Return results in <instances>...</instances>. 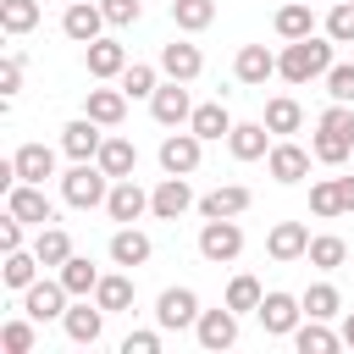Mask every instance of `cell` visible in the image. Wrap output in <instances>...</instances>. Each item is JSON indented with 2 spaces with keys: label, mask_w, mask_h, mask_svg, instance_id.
Wrapping results in <instances>:
<instances>
[{
  "label": "cell",
  "mask_w": 354,
  "mask_h": 354,
  "mask_svg": "<svg viewBox=\"0 0 354 354\" xmlns=\"http://www.w3.org/2000/svg\"><path fill=\"white\" fill-rule=\"evenodd\" d=\"M332 72V39H288V50L277 55V77L288 83H310V77H326Z\"/></svg>",
  "instance_id": "6da1fadb"
},
{
  "label": "cell",
  "mask_w": 354,
  "mask_h": 354,
  "mask_svg": "<svg viewBox=\"0 0 354 354\" xmlns=\"http://www.w3.org/2000/svg\"><path fill=\"white\" fill-rule=\"evenodd\" d=\"M105 194H111V177H105L100 160H77V166L61 177V199H66L72 210H94V205H105Z\"/></svg>",
  "instance_id": "7a4b0ae2"
},
{
  "label": "cell",
  "mask_w": 354,
  "mask_h": 354,
  "mask_svg": "<svg viewBox=\"0 0 354 354\" xmlns=\"http://www.w3.org/2000/svg\"><path fill=\"white\" fill-rule=\"evenodd\" d=\"M199 254H205L210 266L238 260V254H243V227H238V216H216V221H205V227H199Z\"/></svg>",
  "instance_id": "3957f363"
},
{
  "label": "cell",
  "mask_w": 354,
  "mask_h": 354,
  "mask_svg": "<svg viewBox=\"0 0 354 354\" xmlns=\"http://www.w3.org/2000/svg\"><path fill=\"white\" fill-rule=\"evenodd\" d=\"M6 210H11L17 221H28V227H50V221H55V205H50L44 183H11V188H6Z\"/></svg>",
  "instance_id": "277c9868"
},
{
  "label": "cell",
  "mask_w": 354,
  "mask_h": 354,
  "mask_svg": "<svg viewBox=\"0 0 354 354\" xmlns=\"http://www.w3.org/2000/svg\"><path fill=\"white\" fill-rule=\"evenodd\" d=\"M260 326L271 332V337H293L299 332V321H304V299H293V293H282V288H271L266 299H260Z\"/></svg>",
  "instance_id": "5b68a950"
},
{
  "label": "cell",
  "mask_w": 354,
  "mask_h": 354,
  "mask_svg": "<svg viewBox=\"0 0 354 354\" xmlns=\"http://www.w3.org/2000/svg\"><path fill=\"white\" fill-rule=\"evenodd\" d=\"M66 299H72V293H66L61 277H55V282L39 277L33 288H22V315H33V321H61V315H66Z\"/></svg>",
  "instance_id": "8992f818"
},
{
  "label": "cell",
  "mask_w": 354,
  "mask_h": 354,
  "mask_svg": "<svg viewBox=\"0 0 354 354\" xmlns=\"http://www.w3.org/2000/svg\"><path fill=\"white\" fill-rule=\"evenodd\" d=\"M194 337H199V348H210V354L232 348V343H238V310H232V304H221V310H199Z\"/></svg>",
  "instance_id": "52a82bcc"
},
{
  "label": "cell",
  "mask_w": 354,
  "mask_h": 354,
  "mask_svg": "<svg viewBox=\"0 0 354 354\" xmlns=\"http://www.w3.org/2000/svg\"><path fill=\"white\" fill-rule=\"evenodd\" d=\"M199 149H205V138L188 127V133H166L160 138V171H171V177H188V171H199Z\"/></svg>",
  "instance_id": "ba28073f"
},
{
  "label": "cell",
  "mask_w": 354,
  "mask_h": 354,
  "mask_svg": "<svg viewBox=\"0 0 354 354\" xmlns=\"http://www.w3.org/2000/svg\"><path fill=\"white\" fill-rule=\"evenodd\" d=\"M155 321H160L166 332L194 326V321H199V293H194V288H166V293L155 299Z\"/></svg>",
  "instance_id": "9c48e42d"
},
{
  "label": "cell",
  "mask_w": 354,
  "mask_h": 354,
  "mask_svg": "<svg viewBox=\"0 0 354 354\" xmlns=\"http://www.w3.org/2000/svg\"><path fill=\"white\" fill-rule=\"evenodd\" d=\"M149 116L160 122V127H183L188 116H194V100H188V88L171 77V83H160L155 94H149Z\"/></svg>",
  "instance_id": "30bf717a"
},
{
  "label": "cell",
  "mask_w": 354,
  "mask_h": 354,
  "mask_svg": "<svg viewBox=\"0 0 354 354\" xmlns=\"http://www.w3.org/2000/svg\"><path fill=\"white\" fill-rule=\"evenodd\" d=\"M199 199H194V188H188V177H160V188L149 194V216H160V221H177L183 210H194Z\"/></svg>",
  "instance_id": "8fae6325"
},
{
  "label": "cell",
  "mask_w": 354,
  "mask_h": 354,
  "mask_svg": "<svg viewBox=\"0 0 354 354\" xmlns=\"http://www.w3.org/2000/svg\"><path fill=\"white\" fill-rule=\"evenodd\" d=\"M100 28H105V6L72 0V6L61 11V33H66L72 44H94V39H100Z\"/></svg>",
  "instance_id": "7c38bea8"
},
{
  "label": "cell",
  "mask_w": 354,
  "mask_h": 354,
  "mask_svg": "<svg viewBox=\"0 0 354 354\" xmlns=\"http://www.w3.org/2000/svg\"><path fill=\"white\" fill-rule=\"evenodd\" d=\"M83 66H88V77H100V83H111V77H122L127 72V50L116 44V39H94V44H83Z\"/></svg>",
  "instance_id": "4fadbf2b"
},
{
  "label": "cell",
  "mask_w": 354,
  "mask_h": 354,
  "mask_svg": "<svg viewBox=\"0 0 354 354\" xmlns=\"http://www.w3.org/2000/svg\"><path fill=\"white\" fill-rule=\"evenodd\" d=\"M144 210H149V194H144L133 177H116V183H111V194H105V216L127 227V221H138Z\"/></svg>",
  "instance_id": "5bb4252c"
},
{
  "label": "cell",
  "mask_w": 354,
  "mask_h": 354,
  "mask_svg": "<svg viewBox=\"0 0 354 354\" xmlns=\"http://www.w3.org/2000/svg\"><path fill=\"white\" fill-rule=\"evenodd\" d=\"M100 144H105V127H100L94 116H77V122H66V127H61V149H66L72 160H94V155H100Z\"/></svg>",
  "instance_id": "9a60e30c"
},
{
  "label": "cell",
  "mask_w": 354,
  "mask_h": 354,
  "mask_svg": "<svg viewBox=\"0 0 354 354\" xmlns=\"http://www.w3.org/2000/svg\"><path fill=\"white\" fill-rule=\"evenodd\" d=\"M266 254L271 260H304L310 254V232H304V221H277L271 232H266Z\"/></svg>",
  "instance_id": "2e32d148"
},
{
  "label": "cell",
  "mask_w": 354,
  "mask_h": 354,
  "mask_svg": "<svg viewBox=\"0 0 354 354\" xmlns=\"http://www.w3.org/2000/svg\"><path fill=\"white\" fill-rule=\"evenodd\" d=\"M61 326H66L72 343H100V332H105V310H100L94 299H77V304H66Z\"/></svg>",
  "instance_id": "e0dca14e"
},
{
  "label": "cell",
  "mask_w": 354,
  "mask_h": 354,
  "mask_svg": "<svg viewBox=\"0 0 354 354\" xmlns=\"http://www.w3.org/2000/svg\"><path fill=\"white\" fill-rule=\"evenodd\" d=\"M160 72H166V77H177V83H194V77L205 72V55H199V44H183V39L160 44Z\"/></svg>",
  "instance_id": "ac0fdd59"
},
{
  "label": "cell",
  "mask_w": 354,
  "mask_h": 354,
  "mask_svg": "<svg viewBox=\"0 0 354 354\" xmlns=\"http://www.w3.org/2000/svg\"><path fill=\"white\" fill-rule=\"evenodd\" d=\"M232 77L249 83V88H260L266 77H277V55H271L266 44H243V50L232 55Z\"/></svg>",
  "instance_id": "d6986e66"
},
{
  "label": "cell",
  "mask_w": 354,
  "mask_h": 354,
  "mask_svg": "<svg viewBox=\"0 0 354 354\" xmlns=\"http://www.w3.org/2000/svg\"><path fill=\"white\" fill-rule=\"evenodd\" d=\"M83 116H94L100 127H122V116H127V88L116 83V88H88L83 94Z\"/></svg>",
  "instance_id": "ffe728a7"
},
{
  "label": "cell",
  "mask_w": 354,
  "mask_h": 354,
  "mask_svg": "<svg viewBox=\"0 0 354 354\" xmlns=\"http://www.w3.org/2000/svg\"><path fill=\"white\" fill-rule=\"evenodd\" d=\"M254 205V194L243 188V183H221V188H210L205 199H199V216L205 221H216V216H243Z\"/></svg>",
  "instance_id": "44dd1931"
},
{
  "label": "cell",
  "mask_w": 354,
  "mask_h": 354,
  "mask_svg": "<svg viewBox=\"0 0 354 354\" xmlns=\"http://www.w3.org/2000/svg\"><path fill=\"white\" fill-rule=\"evenodd\" d=\"M227 149H232V160H260V155L271 149V127H266V122H232Z\"/></svg>",
  "instance_id": "7402d4cb"
},
{
  "label": "cell",
  "mask_w": 354,
  "mask_h": 354,
  "mask_svg": "<svg viewBox=\"0 0 354 354\" xmlns=\"http://www.w3.org/2000/svg\"><path fill=\"white\" fill-rule=\"evenodd\" d=\"M94 160L105 166V177H111V183L138 171V149H133V138H122V133H105V144H100V155H94Z\"/></svg>",
  "instance_id": "603a6c76"
},
{
  "label": "cell",
  "mask_w": 354,
  "mask_h": 354,
  "mask_svg": "<svg viewBox=\"0 0 354 354\" xmlns=\"http://www.w3.org/2000/svg\"><path fill=\"white\" fill-rule=\"evenodd\" d=\"M266 171H271L277 183H299V177L310 171V149H299V144H288V138H282V144H271V149H266Z\"/></svg>",
  "instance_id": "cb8c5ba5"
},
{
  "label": "cell",
  "mask_w": 354,
  "mask_h": 354,
  "mask_svg": "<svg viewBox=\"0 0 354 354\" xmlns=\"http://www.w3.org/2000/svg\"><path fill=\"white\" fill-rule=\"evenodd\" d=\"M149 254H155V243H149V232H138L133 221L111 232V260H116V266H127V271H133V266H144Z\"/></svg>",
  "instance_id": "d4e9b609"
},
{
  "label": "cell",
  "mask_w": 354,
  "mask_h": 354,
  "mask_svg": "<svg viewBox=\"0 0 354 354\" xmlns=\"http://www.w3.org/2000/svg\"><path fill=\"white\" fill-rule=\"evenodd\" d=\"M11 166H17V183H44V177H55V149L50 144H22L11 155Z\"/></svg>",
  "instance_id": "484cf974"
},
{
  "label": "cell",
  "mask_w": 354,
  "mask_h": 354,
  "mask_svg": "<svg viewBox=\"0 0 354 354\" xmlns=\"http://www.w3.org/2000/svg\"><path fill=\"white\" fill-rule=\"evenodd\" d=\"M293 348H299V354H337V348H343V332H332L326 321L304 315L299 332H293Z\"/></svg>",
  "instance_id": "4316f807"
},
{
  "label": "cell",
  "mask_w": 354,
  "mask_h": 354,
  "mask_svg": "<svg viewBox=\"0 0 354 354\" xmlns=\"http://www.w3.org/2000/svg\"><path fill=\"white\" fill-rule=\"evenodd\" d=\"M277 39H310L315 33V17H310V0H282L277 6Z\"/></svg>",
  "instance_id": "83f0119b"
},
{
  "label": "cell",
  "mask_w": 354,
  "mask_h": 354,
  "mask_svg": "<svg viewBox=\"0 0 354 354\" xmlns=\"http://www.w3.org/2000/svg\"><path fill=\"white\" fill-rule=\"evenodd\" d=\"M33 254H39V266H55V271H61V266L72 260V238H66V227H55V221H50V227H39Z\"/></svg>",
  "instance_id": "f1b7e54d"
},
{
  "label": "cell",
  "mask_w": 354,
  "mask_h": 354,
  "mask_svg": "<svg viewBox=\"0 0 354 354\" xmlns=\"http://www.w3.org/2000/svg\"><path fill=\"white\" fill-rule=\"evenodd\" d=\"M94 304H100L105 315H122V310H133V277H122V271L100 277V288H94Z\"/></svg>",
  "instance_id": "f546056e"
},
{
  "label": "cell",
  "mask_w": 354,
  "mask_h": 354,
  "mask_svg": "<svg viewBox=\"0 0 354 354\" xmlns=\"http://www.w3.org/2000/svg\"><path fill=\"white\" fill-rule=\"evenodd\" d=\"M188 127L210 144V138H227V133H232V116H227V105H221V100H210V105H194Z\"/></svg>",
  "instance_id": "4dcf8cb0"
},
{
  "label": "cell",
  "mask_w": 354,
  "mask_h": 354,
  "mask_svg": "<svg viewBox=\"0 0 354 354\" xmlns=\"http://www.w3.org/2000/svg\"><path fill=\"white\" fill-rule=\"evenodd\" d=\"M310 155H315L321 166H343V160L354 155V138H343V133H332V127H315V138H310Z\"/></svg>",
  "instance_id": "1f68e13d"
},
{
  "label": "cell",
  "mask_w": 354,
  "mask_h": 354,
  "mask_svg": "<svg viewBox=\"0 0 354 354\" xmlns=\"http://www.w3.org/2000/svg\"><path fill=\"white\" fill-rule=\"evenodd\" d=\"M0 28H6L11 39L33 33V28H39V0H0Z\"/></svg>",
  "instance_id": "d6a6232c"
},
{
  "label": "cell",
  "mask_w": 354,
  "mask_h": 354,
  "mask_svg": "<svg viewBox=\"0 0 354 354\" xmlns=\"http://www.w3.org/2000/svg\"><path fill=\"white\" fill-rule=\"evenodd\" d=\"M171 22L183 33H205L216 22V0H171Z\"/></svg>",
  "instance_id": "836d02e7"
},
{
  "label": "cell",
  "mask_w": 354,
  "mask_h": 354,
  "mask_svg": "<svg viewBox=\"0 0 354 354\" xmlns=\"http://www.w3.org/2000/svg\"><path fill=\"white\" fill-rule=\"evenodd\" d=\"M271 133H299V122H304V111H299V100L293 94H277V100H266V116H260Z\"/></svg>",
  "instance_id": "e575fe53"
},
{
  "label": "cell",
  "mask_w": 354,
  "mask_h": 354,
  "mask_svg": "<svg viewBox=\"0 0 354 354\" xmlns=\"http://www.w3.org/2000/svg\"><path fill=\"white\" fill-rule=\"evenodd\" d=\"M0 277H6V288H11V293L33 288V282H39V254H28V249H11V254H6V271H0Z\"/></svg>",
  "instance_id": "d590c367"
},
{
  "label": "cell",
  "mask_w": 354,
  "mask_h": 354,
  "mask_svg": "<svg viewBox=\"0 0 354 354\" xmlns=\"http://www.w3.org/2000/svg\"><path fill=\"white\" fill-rule=\"evenodd\" d=\"M310 266H321V271H337L343 260H348V243L337 238V232H321V238H310V254H304Z\"/></svg>",
  "instance_id": "8d00e7d4"
},
{
  "label": "cell",
  "mask_w": 354,
  "mask_h": 354,
  "mask_svg": "<svg viewBox=\"0 0 354 354\" xmlns=\"http://www.w3.org/2000/svg\"><path fill=\"white\" fill-rule=\"evenodd\" d=\"M61 282H66V293H72V299H88V293L100 288V271H94L83 254H72V260L61 266Z\"/></svg>",
  "instance_id": "74e56055"
},
{
  "label": "cell",
  "mask_w": 354,
  "mask_h": 354,
  "mask_svg": "<svg viewBox=\"0 0 354 354\" xmlns=\"http://www.w3.org/2000/svg\"><path fill=\"white\" fill-rule=\"evenodd\" d=\"M116 83L127 88V100H149V94L160 88V77H155V66H149V61H127V72H122Z\"/></svg>",
  "instance_id": "f35d334b"
},
{
  "label": "cell",
  "mask_w": 354,
  "mask_h": 354,
  "mask_svg": "<svg viewBox=\"0 0 354 354\" xmlns=\"http://www.w3.org/2000/svg\"><path fill=\"white\" fill-rule=\"evenodd\" d=\"M310 210H315L321 221L343 216V194H337V177H321V183H310Z\"/></svg>",
  "instance_id": "ab89813d"
},
{
  "label": "cell",
  "mask_w": 354,
  "mask_h": 354,
  "mask_svg": "<svg viewBox=\"0 0 354 354\" xmlns=\"http://www.w3.org/2000/svg\"><path fill=\"white\" fill-rule=\"evenodd\" d=\"M260 299H266V288H260L249 271H238V277L227 282V304H232L238 315H243V310H260Z\"/></svg>",
  "instance_id": "60d3db41"
},
{
  "label": "cell",
  "mask_w": 354,
  "mask_h": 354,
  "mask_svg": "<svg viewBox=\"0 0 354 354\" xmlns=\"http://www.w3.org/2000/svg\"><path fill=\"white\" fill-rule=\"evenodd\" d=\"M337 288L332 282H315V288H304V315H315V321H332L337 315Z\"/></svg>",
  "instance_id": "b9f144b4"
},
{
  "label": "cell",
  "mask_w": 354,
  "mask_h": 354,
  "mask_svg": "<svg viewBox=\"0 0 354 354\" xmlns=\"http://www.w3.org/2000/svg\"><path fill=\"white\" fill-rule=\"evenodd\" d=\"M326 39H332V44H354V0H332V11H326Z\"/></svg>",
  "instance_id": "7bdbcfd3"
},
{
  "label": "cell",
  "mask_w": 354,
  "mask_h": 354,
  "mask_svg": "<svg viewBox=\"0 0 354 354\" xmlns=\"http://www.w3.org/2000/svg\"><path fill=\"white\" fill-rule=\"evenodd\" d=\"M33 343H39V337H33V315L0 326V348H6V354H33Z\"/></svg>",
  "instance_id": "ee69618b"
},
{
  "label": "cell",
  "mask_w": 354,
  "mask_h": 354,
  "mask_svg": "<svg viewBox=\"0 0 354 354\" xmlns=\"http://www.w3.org/2000/svg\"><path fill=\"white\" fill-rule=\"evenodd\" d=\"M326 94L343 100V105H354V61H332V72H326Z\"/></svg>",
  "instance_id": "f6af8a7d"
},
{
  "label": "cell",
  "mask_w": 354,
  "mask_h": 354,
  "mask_svg": "<svg viewBox=\"0 0 354 354\" xmlns=\"http://www.w3.org/2000/svg\"><path fill=\"white\" fill-rule=\"evenodd\" d=\"M315 127H332V133H343V138H354V105H343V100H332L326 111H321V122Z\"/></svg>",
  "instance_id": "bcb514c9"
},
{
  "label": "cell",
  "mask_w": 354,
  "mask_h": 354,
  "mask_svg": "<svg viewBox=\"0 0 354 354\" xmlns=\"http://www.w3.org/2000/svg\"><path fill=\"white\" fill-rule=\"evenodd\" d=\"M100 6H105V22H111V28H133V22L144 17L138 0H100Z\"/></svg>",
  "instance_id": "7dc6e473"
},
{
  "label": "cell",
  "mask_w": 354,
  "mask_h": 354,
  "mask_svg": "<svg viewBox=\"0 0 354 354\" xmlns=\"http://www.w3.org/2000/svg\"><path fill=\"white\" fill-rule=\"evenodd\" d=\"M22 88V50H6V66H0V94L11 100Z\"/></svg>",
  "instance_id": "c3c4849f"
},
{
  "label": "cell",
  "mask_w": 354,
  "mask_h": 354,
  "mask_svg": "<svg viewBox=\"0 0 354 354\" xmlns=\"http://www.w3.org/2000/svg\"><path fill=\"white\" fill-rule=\"evenodd\" d=\"M122 354H160V332H127Z\"/></svg>",
  "instance_id": "681fc988"
},
{
  "label": "cell",
  "mask_w": 354,
  "mask_h": 354,
  "mask_svg": "<svg viewBox=\"0 0 354 354\" xmlns=\"http://www.w3.org/2000/svg\"><path fill=\"white\" fill-rule=\"evenodd\" d=\"M22 227H28V221H17V216L6 210V221H0V249H6V254H11V249H22Z\"/></svg>",
  "instance_id": "f907efd6"
},
{
  "label": "cell",
  "mask_w": 354,
  "mask_h": 354,
  "mask_svg": "<svg viewBox=\"0 0 354 354\" xmlns=\"http://www.w3.org/2000/svg\"><path fill=\"white\" fill-rule=\"evenodd\" d=\"M337 194H343V210H354V177H337Z\"/></svg>",
  "instance_id": "816d5d0a"
},
{
  "label": "cell",
  "mask_w": 354,
  "mask_h": 354,
  "mask_svg": "<svg viewBox=\"0 0 354 354\" xmlns=\"http://www.w3.org/2000/svg\"><path fill=\"white\" fill-rule=\"evenodd\" d=\"M343 343H348V348H354V315H348V321H343Z\"/></svg>",
  "instance_id": "f5cc1de1"
},
{
  "label": "cell",
  "mask_w": 354,
  "mask_h": 354,
  "mask_svg": "<svg viewBox=\"0 0 354 354\" xmlns=\"http://www.w3.org/2000/svg\"><path fill=\"white\" fill-rule=\"evenodd\" d=\"M61 6H72V0H61Z\"/></svg>",
  "instance_id": "db71d44e"
}]
</instances>
